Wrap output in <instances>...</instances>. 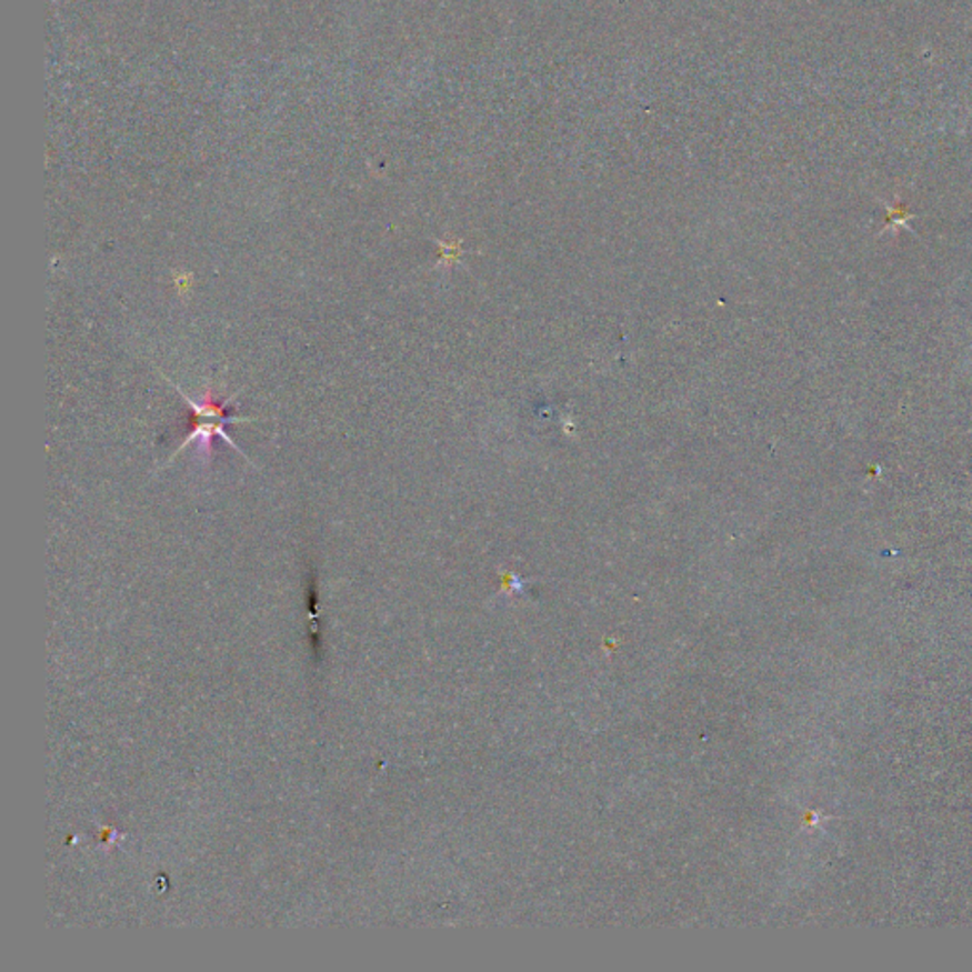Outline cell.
<instances>
[{
  "label": "cell",
  "instance_id": "7a4b0ae2",
  "mask_svg": "<svg viewBox=\"0 0 972 972\" xmlns=\"http://www.w3.org/2000/svg\"><path fill=\"white\" fill-rule=\"evenodd\" d=\"M176 283L177 288H179V293L184 294L187 293L190 283H192V275L187 274V272H183V274H177Z\"/></svg>",
  "mask_w": 972,
  "mask_h": 972
},
{
  "label": "cell",
  "instance_id": "6da1fadb",
  "mask_svg": "<svg viewBox=\"0 0 972 972\" xmlns=\"http://www.w3.org/2000/svg\"><path fill=\"white\" fill-rule=\"evenodd\" d=\"M177 392L181 393V398L189 403L190 409H192V428H190V433L184 439L183 443L179 444V449L173 452V457L170 460L179 454V452L187 449L190 443H197V458H200L206 465L211 462V457H213V439L222 438L227 443L234 449V451L243 454L242 449H238V444L230 439L229 433H227V425L229 424H240V422H255L257 418H240L234 417L232 412H230V403L238 398V393L234 395H230L229 399H224L222 403L217 401L216 395L211 390L203 393V398L200 401H194V399H190L187 393H183V390L179 388V385L173 384ZM245 457V454H243Z\"/></svg>",
  "mask_w": 972,
  "mask_h": 972
}]
</instances>
